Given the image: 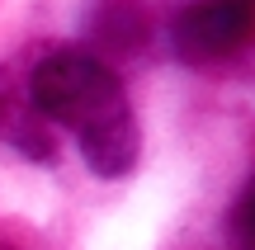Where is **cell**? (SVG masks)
Wrapping results in <instances>:
<instances>
[{
  "instance_id": "cell-1",
  "label": "cell",
  "mask_w": 255,
  "mask_h": 250,
  "mask_svg": "<svg viewBox=\"0 0 255 250\" xmlns=\"http://www.w3.org/2000/svg\"><path fill=\"white\" fill-rule=\"evenodd\" d=\"M33 109L43 118L76 132L85 161L95 175L119 179L137 166V123L132 104L123 94V81L90 52H52L38 62L33 81Z\"/></svg>"
},
{
  "instance_id": "cell-2",
  "label": "cell",
  "mask_w": 255,
  "mask_h": 250,
  "mask_svg": "<svg viewBox=\"0 0 255 250\" xmlns=\"http://www.w3.org/2000/svg\"><path fill=\"white\" fill-rule=\"evenodd\" d=\"M255 38L251 0H199L175 19V47L189 62H218Z\"/></svg>"
},
{
  "instance_id": "cell-3",
  "label": "cell",
  "mask_w": 255,
  "mask_h": 250,
  "mask_svg": "<svg viewBox=\"0 0 255 250\" xmlns=\"http://www.w3.org/2000/svg\"><path fill=\"white\" fill-rule=\"evenodd\" d=\"M232 236H237L241 250H255V179L237 198V208H232Z\"/></svg>"
}]
</instances>
